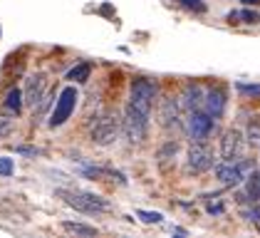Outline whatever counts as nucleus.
<instances>
[{"label": "nucleus", "mask_w": 260, "mask_h": 238, "mask_svg": "<svg viewBox=\"0 0 260 238\" xmlns=\"http://www.w3.org/2000/svg\"><path fill=\"white\" fill-rule=\"evenodd\" d=\"M213 164H216V157H213V152H211V146L206 141H193L188 146L186 166H188L191 174H206V171L213 169Z\"/></svg>", "instance_id": "6"}, {"label": "nucleus", "mask_w": 260, "mask_h": 238, "mask_svg": "<svg viewBox=\"0 0 260 238\" xmlns=\"http://www.w3.org/2000/svg\"><path fill=\"white\" fill-rule=\"evenodd\" d=\"M245 196L250 201H260V171H250L245 176Z\"/></svg>", "instance_id": "18"}, {"label": "nucleus", "mask_w": 260, "mask_h": 238, "mask_svg": "<svg viewBox=\"0 0 260 238\" xmlns=\"http://www.w3.org/2000/svg\"><path fill=\"white\" fill-rule=\"evenodd\" d=\"M243 5H248V8L250 5H260V0H243Z\"/></svg>", "instance_id": "28"}, {"label": "nucleus", "mask_w": 260, "mask_h": 238, "mask_svg": "<svg viewBox=\"0 0 260 238\" xmlns=\"http://www.w3.org/2000/svg\"><path fill=\"white\" fill-rule=\"evenodd\" d=\"M45 90H47V75L38 72V75H30L25 82V92H22V102L32 109L40 107V102L45 99Z\"/></svg>", "instance_id": "10"}, {"label": "nucleus", "mask_w": 260, "mask_h": 238, "mask_svg": "<svg viewBox=\"0 0 260 238\" xmlns=\"http://www.w3.org/2000/svg\"><path fill=\"white\" fill-rule=\"evenodd\" d=\"M62 228L67 233H75V236H97L94 226H87V223H80V221H62Z\"/></svg>", "instance_id": "17"}, {"label": "nucleus", "mask_w": 260, "mask_h": 238, "mask_svg": "<svg viewBox=\"0 0 260 238\" xmlns=\"http://www.w3.org/2000/svg\"><path fill=\"white\" fill-rule=\"evenodd\" d=\"M89 75H92V65H89V62H80V65H75V67L67 72V79H72V82L82 84V82L89 79Z\"/></svg>", "instance_id": "19"}, {"label": "nucleus", "mask_w": 260, "mask_h": 238, "mask_svg": "<svg viewBox=\"0 0 260 238\" xmlns=\"http://www.w3.org/2000/svg\"><path fill=\"white\" fill-rule=\"evenodd\" d=\"M216 169V178L225 186H238L240 181H245V176L255 169V161L250 159H233V161H220V164H213Z\"/></svg>", "instance_id": "4"}, {"label": "nucleus", "mask_w": 260, "mask_h": 238, "mask_svg": "<svg viewBox=\"0 0 260 238\" xmlns=\"http://www.w3.org/2000/svg\"><path fill=\"white\" fill-rule=\"evenodd\" d=\"M186 132L193 141H206L216 132V119L201 109H193V112H188V119H186Z\"/></svg>", "instance_id": "8"}, {"label": "nucleus", "mask_w": 260, "mask_h": 238, "mask_svg": "<svg viewBox=\"0 0 260 238\" xmlns=\"http://www.w3.org/2000/svg\"><path fill=\"white\" fill-rule=\"evenodd\" d=\"M203 97H206V92H203V87H201L199 82H188V84L183 87V95H181V102H179V104L183 107V109L193 112V109H201Z\"/></svg>", "instance_id": "13"}, {"label": "nucleus", "mask_w": 260, "mask_h": 238, "mask_svg": "<svg viewBox=\"0 0 260 238\" xmlns=\"http://www.w3.org/2000/svg\"><path fill=\"white\" fill-rule=\"evenodd\" d=\"M77 99H80V95H77L75 87H64L60 92V97H57V102H55V109H52V114H50L47 127H50V129L62 127L67 119L72 117V112H75V107H77Z\"/></svg>", "instance_id": "7"}, {"label": "nucleus", "mask_w": 260, "mask_h": 238, "mask_svg": "<svg viewBox=\"0 0 260 238\" xmlns=\"http://www.w3.org/2000/svg\"><path fill=\"white\" fill-rule=\"evenodd\" d=\"M15 174V161L10 157H0V176H13Z\"/></svg>", "instance_id": "23"}, {"label": "nucleus", "mask_w": 260, "mask_h": 238, "mask_svg": "<svg viewBox=\"0 0 260 238\" xmlns=\"http://www.w3.org/2000/svg\"><path fill=\"white\" fill-rule=\"evenodd\" d=\"M238 92H243V95H250V97H260V84H243V82H240Z\"/></svg>", "instance_id": "25"}, {"label": "nucleus", "mask_w": 260, "mask_h": 238, "mask_svg": "<svg viewBox=\"0 0 260 238\" xmlns=\"http://www.w3.org/2000/svg\"><path fill=\"white\" fill-rule=\"evenodd\" d=\"M22 104H25V102H22L20 90H18V87L8 90V95H5V109H8L10 114H15V117H18V114L22 112Z\"/></svg>", "instance_id": "16"}, {"label": "nucleus", "mask_w": 260, "mask_h": 238, "mask_svg": "<svg viewBox=\"0 0 260 238\" xmlns=\"http://www.w3.org/2000/svg\"><path fill=\"white\" fill-rule=\"evenodd\" d=\"M250 221L258 226V231H260V211H253V214H250Z\"/></svg>", "instance_id": "26"}, {"label": "nucleus", "mask_w": 260, "mask_h": 238, "mask_svg": "<svg viewBox=\"0 0 260 238\" xmlns=\"http://www.w3.org/2000/svg\"><path fill=\"white\" fill-rule=\"evenodd\" d=\"M82 174H84V176H92V178H100V181H107V178L124 181V176H121L119 171H114V169H102V166H84Z\"/></svg>", "instance_id": "15"}, {"label": "nucleus", "mask_w": 260, "mask_h": 238, "mask_svg": "<svg viewBox=\"0 0 260 238\" xmlns=\"http://www.w3.org/2000/svg\"><path fill=\"white\" fill-rule=\"evenodd\" d=\"M137 216H139L144 223H161V221H164V216H161L159 211H144V209H141V211H137Z\"/></svg>", "instance_id": "24"}, {"label": "nucleus", "mask_w": 260, "mask_h": 238, "mask_svg": "<svg viewBox=\"0 0 260 238\" xmlns=\"http://www.w3.org/2000/svg\"><path fill=\"white\" fill-rule=\"evenodd\" d=\"M156 119L164 129L181 127V104L176 97H164L156 107Z\"/></svg>", "instance_id": "11"}, {"label": "nucleus", "mask_w": 260, "mask_h": 238, "mask_svg": "<svg viewBox=\"0 0 260 238\" xmlns=\"http://www.w3.org/2000/svg\"><path fill=\"white\" fill-rule=\"evenodd\" d=\"M176 154H179V141L169 139V141H164V144H161L159 152H156V164H159L161 171L174 169V164H176Z\"/></svg>", "instance_id": "14"}, {"label": "nucleus", "mask_w": 260, "mask_h": 238, "mask_svg": "<svg viewBox=\"0 0 260 238\" xmlns=\"http://www.w3.org/2000/svg\"><path fill=\"white\" fill-rule=\"evenodd\" d=\"M15 152H20V154H38L35 149H30V146H18Z\"/></svg>", "instance_id": "27"}, {"label": "nucleus", "mask_w": 260, "mask_h": 238, "mask_svg": "<svg viewBox=\"0 0 260 238\" xmlns=\"http://www.w3.org/2000/svg\"><path fill=\"white\" fill-rule=\"evenodd\" d=\"M57 198H62L67 206H72L75 211L87 214V216H97V214H107L112 206L107 198L89 194V191H77V189H57Z\"/></svg>", "instance_id": "1"}, {"label": "nucleus", "mask_w": 260, "mask_h": 238, "mask_svg": "<svg viewBox=\"0 0 260 238\" xmlns=\"http://www.w3.org/2000/svg\"><path fill=\"white\" fill-rule=\"evenodd\" d=\"M231 22H245V25H258L260 22V13L258 10H236L228 15Z\"/></svg>", "instance_id": "20"}, {"label": "nucleus", "mask_w": 260, "mask_h": 238, "mask_svg": "<svg viewBox=\"0 0 260 238\" xmlns=\"http://www.w3.org/2000/svg\"><path fill=\"white\" fill-rule=\"evenodd\" d=\"M15 129V114H0V139L10 137Z\"/></svg>", "instance_id": "22"}, {"label": "nucleus", "mask_w": 260, "mask_h": 238, "mask_svg": "<svg viewBox=\"0 0 260 238\" xmlns=\"http://www.w3.org/2000/svg\"><path fill=\"white\" fill-rule=\"evenodd\" d=\"M243 149H245V137L240 129L223 132V137H220V159L223 161H233V159L243 157Z\"/></svg>", "instance_id": "9"}, {"label": "nucleus", "mask_w": 260, "mask_h": 238, "mask_svg": "<svg viewBox=\"0 0 260 238\" xmlns=\"http://www.w3.org/2000/svg\"><path fill=\"white\" fill-rule=\"evenodd\" d=\"M149 119L151 117L141 114L134 107L126 104L124 117H121V132H124V137L129 139V144H141L146 139V134H149Z\"/></svg>", "instance_id": "5"}, {"label": "nucleus", "mask_w": 260, "mask_h": 238, "mask_svg": "<svg viewBox=\"0 0 260 238\" xmlns=\"http://www.w3.org/2000/svg\"><path fill=\"white\" fill-rule=\"evenodd\" d=\"M121 119L114 112H100L89 124V141L97 146H109L119 139Z\"/></svg>", "instance_id": "2"}, {"label": "nucleus", "mask_w": 260, "mask_h": 238, "mask_svg": "<svg viewBox=\"0 0 260 238\" xmlns=\"http://www.w3.org/2000/svg\"><path fill=\"white\" fill-rule=\"evenodd\" d=\"M156 82L146 77H139L132 82L129 87V107H134L137 112L151 117V109H154V102H156Z\"/></svg>", "instance_id": "3"}, {"label": "nucleus", "mask_w": 260, "mask_h": 238, "mask_svg": "<svg viewBox=\"0 0 260 238\" xmlns=\"http://www.w3.org/2000/svg\"><path fill=\"white\" fill-rule=\"evenodd\" d=\"M225 104H228V95H225V90L223 87H213L211 92H206V97H203V109H206V114H211L213 119H220L223 117V112H225Z\"/></svg>", "instance_id": "12"}, {"label": "nucleus", "mask_w": 260, "mask_h": 238, "mask_svg": "<svg viewBox=\"0 0 260 238\" xmlns=\"http://www.w3.org/2000/svg\"><path fill=\"white\" fill-rule=\"evenodd\" d=\"M176 3H183V5H191V3H201V0H176Z\"/></svg>", "instance_id": "29"}, {"label": "nucleus", "mask_w": 260, "mask_h": 238, "mask_svg": "<svg viewBox=\"0 0 260 238\" xmlns=\"http://www.w3.org/2000/svg\"><path fill=\"white\" fill-rule=\"evenodd\" d=\"M245 139L250 146H260V114L248 119V129H245Z\"/></svg>", "instance_id": "21"}]
</instances>
